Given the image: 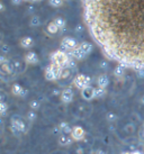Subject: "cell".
Listing matches in <instances>:
<instances>
[{"label": "cell", "instance_id": "13", "mask_svg": "<svg viewBox=\"0 0 144 154\" xmlns=\"http://www.w3.org/2000/svg\"><path fill=\"white\" fill-rule=\"evenodd\" d=\"M24 60L27 64H30V65H34V64H37L38 63V55L35 53V52L30 51V52H27L24 56Z\"/></svg>", "mask_w": 144, "mask_h": 154}, {"label": "cell", "instance_id": "19", "mask_svg": "<svg viewBox=\"0 0 144 154\" xmlns=\"http://www.w3.org/2000/svg\"><path fill=\"white\" fill-rule=\"evenodd\" d=\"M79 46L81 47V50L85 52L87 55H89L90 53L93 51V45L90 42H87V41H85V42H81L80 44H79Z\"/></svg>", "mask_w": 144, "mask_h": 154}, {"label": "cell", "instance_id": "5", "mask_svg": "<svg viewBox=\"0 0 144 154\" xmlns=\"http://www.w3.org/2000/svg\"><path fill=\"white\" fill-rule=\"evenodd\" d=\"M73 85L76 87L77 89L82 90L87 88V87L91 86V79L90 77L86 75L83 73H80V74H77L74 79H73Z\"/></svg>", "mask_w": 144, "mask_h": 154}, {"label": "cell", "instance_id": "40", "mask_svg": "<svg viewBox=\"0 0 144 154\" xmlns=\"http://www.w3.org/2000/svg\"><path fill=\"white\" fill-rule=\"evenodd\" d=\"M0 9H1V13H5V11H6V6H5L4 2H0Z\"/></svg>", "mask_w": 144, "mask_h": 154}, {"label": "cell", "instance_id": "36", "mask_svg": "<svg viewBox=\"0 0 144 154\" xmlns=\"http://www.w3.org/2000/svg\"><path fill=\"white\" fill-rule=\"evenodd\" d=\"M13 64H14V66H15V70L18 71V69L20 68V62H19V61H14Z\"/></svg>", "mask_w": 144, "mask_h": 154}, {"label": "cell", "instance_id": "32", "mask_svg": "<svg viewBox=\"0 0 144 154\" xmlns=\"http://www.w3.org/2000/svg\"><path fill=\"white\" fill-rule=\"evenodd\" d=\"M99 68L102 69V70H107L108 69V62L107 61H102L99 63Z\"/></svg>", "mask_w": 144, "mask_h": 154}, {"label": "cell", "instance_id": "25", "mask_svg": "<svg viewBox=\"0 0 144 154\" xmlns=\"http://www.w3.org/2000/svg\"><path fill=\"white\" fill-rule=\"evenodd\" d=\"M36 118H37V114H36V111L35 110H28L27 112H26V119L28 120L30 123H33V122H35L36 120Z\"/></svg>", "mask_w": 144, "mask_h": 154}, {"label": "cell", "instance_id": "46", "mask_svg": "<svg viewBox=\"0 0 144 154\" xmlns=\"http://www.w3.org/2000/svg\"><path fill=\"white\" fill-rule=\"evenodd\" d=\"M142 127H143V128H144V123H143V125H142Z\"/></svg>", "mask_w": 144, "mask_h": 154}, {"label": "cell", "instance_id": "39", "mask_svg": "<svg viewBox=\"0 0 144 154\" xmlns=\"http://www.w3.org/2000/svg\"><path fill=\"white\" fill-rule=\"evenodd\" d=\"M23 1H24V0H11L13 5H15V6H18V5H20Z\"/></svg>", "mask_w": 144, "mask_h": 154}, {"label": "cell", "instance_id": "9", "mask_svg": "<svg viewBox=\"0 0 144 154\" xmlns=\"http://www.w3.org/2000/svg\"><path fill=\"white\" fill-rule=\"evenodd\" d=\"M74 98V94H73V90L71 88H65L62 90L60 99L63 103H72V100Z\"/></svg>", "mask_w": 144, "mask_h": 154}, {"label": "cell", "instance_id": "15", "mask_svg": "<svg viewBox=\"0 0 144 154\" xmlns=\"http://www.w3.org/2000/svg\"><path fill=\"white\" fill-rule=\"evenodd\" d=\"M19 44H20V46L23 47V48L30 50V48H32L33 45H34V39H33V37H30V36H24V37L20 38Z\"/></svg>", "mask_w": 144, "mask_h": 154}, {"label": "cell", "instance_id": "23", "mask_svg": "<svg viewBox=\"0 0 144 154\" xmlns=\"http://www.w3.org/2000/svg\"><path fill=\"white\" fill-rule=\"evenodd\" d=\"M9 110V105L7 103V101H0V115L5 117L7 115V112Z\"/></svg>", "mask_w": 144, "mask_h": 154}, {"label": "cell", "instance_id": "20", "mask_svg": "<svg viewBox=\"0 0 144 154\" xmlns=\"http://www.w3.org/2000/svg\"><path fill=\"white\" fill-rule=\"evenodd\" d=\"M58 126H59V128H60V131H61L62 134H71L72 127L69 123H67V122H61Z\"/></svg>", "mask_w": 144, "mask_h": 154}, {"label": "cell", "instance_id": "45", "mask_svg": "<svg viewBox=\"0 0 144 154\" xmlns=\"http://www.w3.org/2000/svg\"><path fill=\"white\" fill-rule=\"evenodd\" d=\"M24 1H41V0H24Z\"/></svg>", "mask_w": 144, "mask_h": 154}, {"label": "cell", "instance_id": "30", "mask_svg": "<svg viewBox=\"0 0 144 154\" xmlns=\"http://www.w3.org/2000/svg\"><path fill=\"white\" fill-rule=\"evenodd\" d=\"M67 68H69L70 70H76L77 69V60H74L73 57H71L70 59V61H69V63H68V65H67Z\"/></svg>", "mask_w": 144, "mask_h": 154}, {"label": "cell", "instance_id": "1", "mask_svg": "<svg viewBox=\"0 0 144 154\" xmlns=\"http://www.w3.org/2000/svg\"><path fill=\"white\" fill-rule=\"evenodd\" d=\"M82 16L106 57L144 69V0H82Z\"/></svg>", "mask_w": 144, "mask_h": 154}, {"label": "cell", "instance_id": "31", "mask_svg": "<svg viewBox=\"0 0 144 154\" xmlns=\"http://www.w3.org/2000/svg\"><path fill=\"white\" fill-rule=\"evenodd\" d=\"M1 51H2V54H5V55H6V54H7V53H9V51H10V47H9L7 44L4 43L2 45H1Z\"/></svg>", "mask_w": 144, "mask_h": 154}, {"label": "cell", "instance_id": "21", "mask_svg": "<svg viewBox=\"0 0 144 154\" xmlns=\"http://www.w3.org/2000/svg\"><path fill=\"white\" fill-rule=\"evenodd\" d=\"M53 22L55 23V25L59 27L60 30H64L65 29V26H67V23H65V19L62 17H56L53 20Z\"/></svg>", "mask_w": 144, "mask_h": 154}, {"label": "cell", "instance_id": "26", "mask_svg": "<svg viewBox=\"0 0 144 154\" xmlns=\"http://www.w3.org/2000/svg\"><path fill=\"white\" fill-rule=\"evenodd\" d=\"M72 74V70H70L69 68H64L62 69V72H61V78L60 80H65V79H69Z\"/></svg>", "mask_w": 144, "mask_h": 154}, {"label": "cell", "instance_id": "33", "mask_svg": "<svg viewBox=\"0 0 144 154\" xmlns=\"http://www.w3.org/2000/svg\"><path fill=\"white\" fill-rule=\"evenodd\" d=\"M137 77L141 78V79H144V69H139V70H135Z\"/></svg>", "mask_w": 144, "mask_h": 154}, {"label": "cell", "instance_id": "27", "mask_svg": "<svg viewBox=\"0 0 144 154\" xmlns=\"http://www.w3.org/2000/svg\"><path fill=\"white\" fill-rule=\"evenodd\" d=\"M64 4V0H49V5L53 8H60Z\"/></svg>", "mask_w": 144, "mask_h": 154}, {"label": "cell", "instance_id": "3", "mask_svg": "<svg viewBox=\"0 0 144 154\" xmlns=\"http://www.w3.org/2000/svg\"><path fill=\"white\" fill-rule=\"evenodd\" d=\"M26 129H27V125L20 117L15 115L10 118V131H11L13 134L18 135V134H21V133H25Z\"/></svg>", "mask_w": 144, "mask_h": 154}, {"label": "cell", "instance_id": "47", "mask_svg": "<svg viewBox=\"0 0 144 154\" xmlns=\"http://www.w3.org/2000/svg\"><path fill=\"white\" fill-rule=\"evenodd\" d=\"M64 1H70V0H64Z\"/></svg>", "mask_w": 144, "mask_h": 154}, {"label": "cell", "instance_id": "17", "mask_svg": "<svg viewBox=\"0 0 144 154\" xmlns=\"http://www.w3.org/2000/svg\"><path fill=\"white\" fill-rule=\"evenodd\" d=\"M125 71H126V66L123 65V64L117 63V65L114 68L113 73H114L115 78H117V79H122V78L125 75Z\"/></svg>", "mask_w": 144, "mask_h": 154}, {"label": "cell", "instance_id": "4", "mask_svg": "<svg viewBox=\"0 0 144 154\" xmlns=\"http://www.w3.org/2000/svg\"><path fill=\"white\" fill-rule=\"evenodd\" d=\"M61 72H62V69L51 63V64H49L45 68L44 77H45V79H46L47 81H56V80H60Z\"/></svg>", "mask_w": 144, "mask_h": 154}, {"label": "cell", "instance_id": "43", "mask_svg": "<svg viewBox=\"0 0 144 154\" xmlns=\"http://www.w3.org/2000/svg\"><path fill=\"white\" fill-rule=\"evenodd\" d=\"M95 154H107L106 152H104L102 150H97L96 152H95Z\"/></svg>", "mask_w": 144, "mask_h": 154}, {"label": "cell", "instance_id": "18", "mask_svg": "<svg viewBox=\"0 0 144 154\" xmlns=\"http://www.w3.org/2000/svg\"><path fill=\"white\" fill-rule=\"evenodd\" d=\"M46 33L49 35H51V36H53V35H56L58 33L60 32L59 29V27L55 25V23L54 22H51V23H49L46 26Z\"/></svg>", "mask_w": 144, "mask_h": 154}, {"label": "cell", "instance_id": "16", "mask_svg": "<svg viewBox=\"0 0 144 154\" xmlns=\"http://www.w3.org/2000/svg\"><path fill=\"white\" fill-rule=\"evenodd\" d=\"M16 70H15V66H14L13 62L8 61L7 63H4L1 64V74H7V75H10L13 74Z\"/></svg>", "mask_w": 144, "mask_h": 154}, {"label": "cell", "instance_id": "11", "mask_svg": "<svg viewBox=\"0 0 144 154\" xmlns=\"http://www.w3.org/2000/svg\"><path fill=\"white\" fill-rule=\"evenodd\" d=\"M81 97H82V99L87 100V101H90V100L95 99V88L89 86L85 88V89H82L81 90Z\"/></svg>", "mask_w": 144, "mask_h": 154}, {"label": "cell", "instance_id": "2", "mask_svg": "<svg viewBox=\"0 0 144 154\" xmlns=\"http://www.w3.org/2000/svg\"><path fill=\"white\" fill-rule=\"evenodd\" d=\"M71 59V56L68 52L63 51V50H58V51L53 52L50 56V60H51L52 64H55L56 66H59L61 69L67 68L69 61Z\"/></svg>", "mask_w": 144, "mask_h": 154}, {"label": "cell", "instance_id": "41", "mask_svg": "<svg viewBox=\"0 0 144 154\" xmlns=\"http://www.w3.org/2000/svg\"><path fill=\"white\" fill-rule=\"evenodd\" d=\"M123 154H143V153H141L139 151H131V152H125Z\"/></svg>", "mask_w": 144, "mask_h": 154}, {"label": "cell", "instance_id": "38", "mask_svg": "<svg viewBox=\"0 0 144 154\" xmlns=\"http://www.w3.org/2000/svg\"><path fill=\"white\" fill-rule=\"evenodd\" d=\"M34 10H35L34 6H28V7H27V13L28 14H33L34 13Z\"/></svg>", "mask_w": 144, "mask_h": 154}, {"label": "cell", "instance_id": "6", "mask_svg": "<svg viewBox=\"0 0 144 154\" xmlns=\"http://www.w3.org/2000/svg\"><path fill=\"white\" fill-rule=\"evenodd\" d=\"M79 46V44L76 39L71 37V36H67L63 37V39L61 41V50H63L65 52H71L72 50H74L76 47Z\"/></svg>", "mask_w": 144, "mask_h": 154}, {"label": "cell", "instance_id": "8", "mask_svg": "<svg viewBox=\"0 0 144 154\" xmlns=\"http://www.w3.org/2000/svg\"><path fill=\"white\" fill-rule=\"evenodd\" d=\"M11 94L16 97H20V98H25L28 94V90L25 89L24 87L19 85V83H14L11 86Z\"/></svg>", "mask_w": 144, "mask_h": 154}, {"label": "cell", "instance_id": "14", "mask_svg": "<svg viewBox=\"0 0 144 154\" xmlns=\"http://www.w3.org/2000/svg\"><path fill=\"white\" fill-rule=\"evenodd\" d=\"M108 86H109V77L107 75L106 73H102L97 78V87L106 89Z\"/></svg>", "mask_w": 144, "mask_h": 154}, {"label": "cell", "instance_id": "10", "mask_svg": "<svg viewBox=\"0 0 144 154\" xmlns=\"http://www.w3.org/2000/svg\"><path fill=\"white\" fill-rule=\"evenodd\" d=\"M69 54H70V56L71 57H73L74 60L77 61H82V60H85L86 57H87V54H86L85 52L81 50V47L80 46H78L76 47L74 50H72L71 52H69Z\"/></svg>", "mask_w": 144, "mask_h": 154}, {"label": "cell", "instance_id": "42", "mask_svg": "<svg viewBox=\"0 0 144 154\" xmlns=\"http://www.w3.org/2000/svg\"><path fill=\"white\" fill-rule=\"evenodd\" d=\"M77 154H83V149L82 147H78L77 149Z\"/></svg>", "mask_w": 144, "mask_h": 154}, {"label": "cell", "instance_id": "34", "mask_svg": "<svg viewBox=\"0 0 144 154\" xmlns=\"http://www.w3.org/2000/svg\"><path fill=\"white\" fill-rule=\"evenodd\" d=\"M8 59H7V56L5 55V54H2V55L0 56V64H4V63H7L8 62Z\"/></svg>", "mask_w": 144, "mask_h": 154}, {"label": "cell", "instance_id": "29", "mask_svg": "<svg viewBox=\"0 0 144 154\" xmlns=\"http://www.w3.org/2000/svg\"><path fill=\"white\" fill-rule=\"evenodd\" d=\"M39 107H41V103H39V101L38 100H30V108L32 109V110H35L37 111L38 109H39Z\"/></svg>", "mask_w": 144, "mask_h": 154}, {"label": "cell", "instance_id": "7", "mask_svg": "<svg viewBox=\"0 0 144 154\" xmlns=\"http://www.w3.org/2000/svg\"><path fill=\"white\" fill-rule=\"evenodd\" d=\"M70 135L73 138V141L81 142L86 137V131L83 127H81L79 125H76V126L72 127V132Z\"/></svg>", "mask_w": 144, "mask_h": 154}, {"label": "cell", "instance_id": "22", "mask_svg": "<svg viewBox=\"0 0 144 154\" xmlns=\"http://www.w3.org/2000/svg\"><path fill=\"white\" fill-rule=\"evenodd\" d=\"M41 24H42V22H41L39 16H37V15H33V16L30 17V27H38V26H41Z\"/></svg>", "mask_w": 144, "mask_h": 154}, {"label": "cell", "instance_id": "24", "mask_svg": "<svg viewBox=\"0 0 144 154\" xmlns=\"http://www.w3.org/2000/svg\"><path fill=\"white\" fill-rule=\"evenodd\" d=\"M117 119H118V116L115 111H108L106 114V120L108 123H115Z\"/></svg>", "mask_w": 144, "mask_h": 154}, {"label": "cell", "instance_id": "37", "mask_svg": "<svg viewBox=\"0 0 144 154\" xmlns=\"http://www.w3.org/2000/svg\"><path fill=\"white\" fill-rule=\"evenodd\" d=\"M139 136H140V138L142 140V141H144V128L143 127H141V129L139 131Z\"/></svg>", "mask_w": 144, "mask_h": 154}, {"label": "cell", "instance_id": "35", "mask_svg": "<svg viewBox=\"0 0 144 154\" xmlns=\"http://www.w3.org/2000/svg\"><path fill=\"white\" fill-rule=\"evenodd\" d=\"M82 30H83V28H82V26L81 25L76 26V33L77 34H81V33H82Z\"/></svg>", "mask_w": 144, "mask_h": 154}, {"label": "cell", "instance_id": "44", "mask_svg": "<svg viewBox=\"0 0 144 154\" xmlns=\"http://www.w3.org/2000/svg\"><path fill=\"white\" fill-rule=\"evenodd\" d=\"M140 103H142V105H143V106H144V94H142V96H141V98H140Z\"/></svg>", "mask_w": 144, "mask_h": 154}, {"label": "cell", "instance_id": "12", "mask_svg": "<svg viewBox=\"0 0 144 154\" xmlns=\"http://www.w3.org/2000/svg\"><path fill=\"white\" fill-rule=\"evenodd\" d=\"M58 143L61 146L67 147V146H70L73 143V138L71 137L70 134H61L59 138H58Z\"/></svg>", "mask_w": 144, "mask_h": 154}, {"label": "cell", "instance_id": "28", "mask_svg": "<svg viewBox=\"0 0 144 154\" xmlns=\"http://www.w3.org/2000/svg\"><path fill=\"white\" fill-rule=\"evenodd\" d=\"M106 94V89H102V88H95V98H102Z\"/></svg>", "mask_w": 144, "mask_h": 154}]
</instances>
